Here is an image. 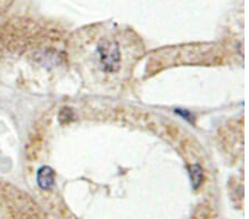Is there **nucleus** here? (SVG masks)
<instances>
[{
  "label": "nucleus",
  "mask_w": 249,
  "mask_h": 219,
  "mask_svg": "<svg viewBox=\"0 0 249 219\" xmlns=\"http://www.w3.org/2000/svg\"><path fill=\"white\" fill-rule=\"evenodd\" d=\"M84 39L79 45V60L102 83L124 80L142 50L139 40L123 31H104Z\"/></svg>",
  "instance_id": "f257e3e1"
},
{
  "label": "nucleus",
  "mask_w": 249,
  "mask_h": 219,
  "mask_svg": "<svg viewBox=\"0 0 249 219\" xmlns=\"http://www.w3.org/2000/svg\"><path fill=\"white\" fill-rule=\"evenodd\" d=\"M37 182L40 188L51 189L54 185V172L49 166H43L38 170Z\"/></svg>",
  "instance_id": "f03ea898"
},
{
  "label": "nucleus",
  "mask_w": 249,
  "mask_h": 219,
  "mask_svg": "<svg viewBox=\"0 0 249 219\" xmlns=\"http://www.w3.org/2000/svg\"><path fill=\"white\" fill-rule=\"evenodd\" d=\"M191 174V179H192V185L193 188H197L202 183V169H200L199 166H194L193 169L190 172Z\"/></svg>",
  "instance_id": "7ed1b4c3"
}]
</instances>
